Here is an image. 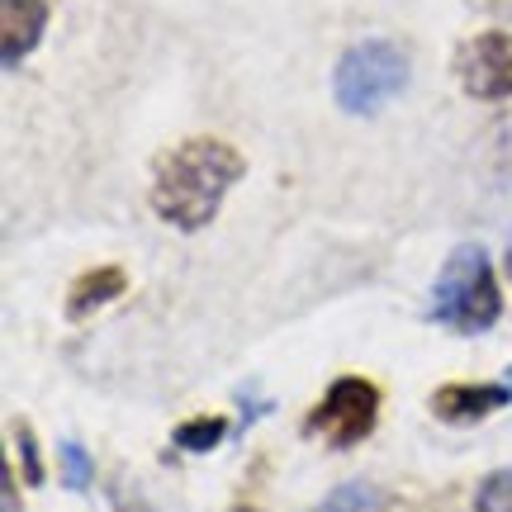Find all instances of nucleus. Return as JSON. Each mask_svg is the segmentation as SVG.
Wrapping results in <instances>:
<instances>
[{"label":"nucleus","mask_w":512,"mask_h":512,"mask_svg":"<svg viewBox=\"0 0 512 512\" xmlns=\"http://www.w3.org/2000/svg\"><path fill=\"white\" fill-rule=\"evenodd\" d=\"M247 176V162L223 138H185L152 166V214L181 233H200L223 209V195Z\"/></svg>","instance_id":"nucleus-1"},{"label":"nucleus","mask_w":512,"mask_h":512,"mask_svg":"<svg viewBox=\"0 0 512 512\" xmlns=\"http://www.w3.org/2000/svg\"><path fill=\"white\" fill-rule=\"evenodd\" d=\"M432 318L456 332H489L503 318V290L484 247H456L432 290Z\"/></svg>","instance_id":"nucleus-2"},{"label":"nucleus","mask_w":512,"mask_h":512,"mask_svg":"<svg viewBox=\"0 0 512 512\" xmlns=\"http://www.w3.org/2000/svg\"><path fill=\"white\" fill-rule=\"evenodd\" d=\"M408 86V53L389 38H366L342 53L337 72H332V95L337 105L356 119L380 114L394 95Z\"/></svg>","instance_id":"nucleus-3"},{"label":"nucleus","mask_w":512,"mask_h":512,"mask_svg":"<svg viewBox=\"0 0 512 512\" xmlns=\"http://www.w3.org/2000/svg\"><path fill=\"white\" fill-rule=\"evenodd\" d=\"M375 418H380V389L370 380H361V375H342V380L323 394V403L309 413L304 432L328 437V446H342V451H347V446L370 437Z\"/></svg>","instance_id":"nucleus-4"},{"label":"nucleus","mask_w":512,"mask_h":512,"mask_svg":"<svg viewBox=\"0 0 512 512\" xmlns=\"http://www.w3.org/2000/svg\"><path fill=\"white\" fill-rule=\"evenodd\" d=\"M456 76L470 100H512V34L489 29L456 57Z\"/></svg>","instance_id":"nucleus-5"},{"label":"nucleus","mask_w":512,"mask_h":512,"mask_svg":"<svg viewBox=\"0 0 512 512\" xmlns=\"http://www.w3.org/2000/svg\"><path fill=\"white\" fill-rule=\"evenodd\" d=\"M48 29V0H0V57L19 67L43 43Z\"/></svg>","instance_id":"nucleus-6"},{"label":"nucleus","mask_w":512,"mask_h":512,"mask_svg":"<svg viewBox=\"0 0 512 512\" xmlns=\"http://www.w3.org/2000/svg\"><path fill=\"white\" fill-rule=\"evenodd\" d=\"M512 403V384H446L432 394V413L441 422H456V427H470V422L489 418L498 408Z\"/></svg>","instance_id":"nucleus-7"},{"label":"nucleus","mask_w":512,"mask_h":512,"mask_svg":"<svg viewBox=\"0 0 512 512\" xmlns=\"http://www.w3.org/2000/svg\"><path fill=\"white\" fill-rule=\"evenodd\" d=\"M124 290H128V275L119 266H95V271L76 275L72 294H67V318H91L95 309L114 304Z\"/></svg>","instance_id":"nucleus-8"},{"label":"nucleus","mask_w":512,"mask_h":512,"mask_svg":"<svg viewBox=\"0 0 512 512\" xmlns=\"http://www.w3.org/2000/svg\"><path fill=\"white\" fill-rule=\"evenodd\" d=\"M384 508V494L366 479H356V484H342V489H332L318 508L309 512H380Z\"/></svg>","instance_id":"nucleus-9"},{"label":"nucleus","mask_w":512,"mask_h":512,"mask_svg":"<svg viewBox=\"0 0 512 512\" xmlns=\"http://www.w3.org/2000/svg\"><path fill=\"white\" fill-rule=\"evenodd\" d=\"M223 437H228V422L223 418H190L176 427V446H181V451H195V456H200V451H214Z\"/></svg>","instance_id":"nucleus-10"},{"label":"nucleus","mask_w":512,"mask_h":512,"mask_svg":"<svg viewBox=\"0 0 512 512\" xmlns=\"http://www.w3.org/2000/svg\"><path fill=\"white\" fill-rule=\"evenodd\" d=\"M57 456H62V484H67L72 494H86L95 479V465H91V456H86V446H81V441H62Z\"/></svg>","instance_id":"nucleus-11"},{"label":"nucleus","mask_w":512,"mask_h":512,"mask_svg":"<svg viewBox=\"0 0 512 512\" xmlns=\"http://www.w3.org/2000/svg\"><path fill=\"white\" fill-rule=\"evenodd\" d=\"M475 512H512V465H508V470H494V475L479 479Z\"/></svg>","instance_id":"nucleus-12"},{"label":"nucleus","mask_w":512,"mask_h":512,"mask_svg":"<svg viewBox=\"0 0 512 512\" xmlns=\"http://www.w3.org/2000/svg\"><path fill=\"white\" fill-rule=\"evenodd\" d=\"M15 441H19V465H24V484H43V460H38V441H34V432L29 427H19L15 432Z\"/></svg>","instance_id":"nucleus-13"},{"label":"nucleus","mask_w":512,"mask_h":512,"mask_svg":"<svg viewBox=\"0 0 512 512\" xmlns=\"http://www.w3.org/2000/svg\"><path fill=\"white\" fill-rule=\"evenodd\" d=\"M5 512H19V503H15V479L5 475Z\"/></svg>","instance_id":"nucleus-14"},{"label":"nucleus","mask_w":512,"mask_h":512,"mask_svg":"<svg viewBox=\"0 0 512 512\" xmlns=\"http://www.w3.org/2000/svg\"><path fill=\"white\" fill-rule=\"evenodd\" d=\"M233 512H261V508H252V503H242V508H233Z\"/></svg>","instance_id":"nucleus-15"}]
</instances>
